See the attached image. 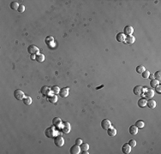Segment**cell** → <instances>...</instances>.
Here are the masks:
<instances>
[{"label": "cell", "instance_id": "obj_18", "mask_svg": "<svg viewBox=\"0 0 161 154\" xmlns=\"http://www.w3.org/2000/svg\"><path fill=\"white\" fill-rule=\"evenodd\" d=\"M106 131H107V135L111 137H113L117 135V129L113 127H110Z\"/></svg>", "mask_w": 161, "mask_h": 154}, {"label": "cell", "instance_id": "obj_12", "mask_svg": "<svg viewBox=\"0 0 161 154\" xmlns=\"http://www.w3.org/2000/svg\"><path fill=\"white\" fill-rule=\"evenodd\" d=\"M51 89H50L48 86H42L41 89H40V92L43 94L44 96H49L50 95V92H51Z\"/></svg>", "mask_w": 161, "mask_h": 154}, {"label": "cell", "instance_id": "obj_7", "mask_svg": "<svg viewBox=\"0 0 161 154\" xmlns=\"http://www.w3.org/2000/svg\"><path fill=\"white\" fill-rule=\"evenodd\" d=\"M131 146L129 145V143H125V144H124L122 146V148H121V150H122V152L124 154H129L131 152Z\"/></svg>", "mask_w": 161, "mask_h": 154}, {"label": "cell", "instance_id": "obj_24", "mask_svg": "<svg viewBox=\"0 0 161 154\" xmlns=\"http://www.w3.org/2000/svg\"><path fill=\"white\" fill-rule=\"evenodd\" d=\"M146 105H147V100L145 99H140L139 100H138V106L141 108H143L146 106Z\"/></svg>", "mask_w": 161, "mask_h": 154}, {"label": "cell", "instance_id": "obj_36", "mask_svg": "<svg viewBox=\"0 0 161 154\" xmlns=\"http://www.w3.org/2000/svg\"><path fill=\"white\" fill-rule=\"evenodd\" d=\"M155 90L156 92H158V93H161V87H160V85H159V86H157L155 87Z\"/></svg>", "mask_w": 161, "mask_h": 154}, {"label": "cell", "instance_id": "obj_5", "mask_svg": "<svg viewBox=\"0 0 161 154\" xmlns=\"http://www.w3.org/2000/svg\"><path fill=\"white\" fill-rule=\"evenodd\" d=\"M14 97L17 100H22L24 99V97H25V95H24V92H22V90L16 89L14 91Z\"/></svg>", "mask_w": 161, "mask_h": 154}, {"label": "cell", "instance_id": "obj_21", "mask_svg": "<svg viewBox=\"0 0 161 154\" xmlns=\"http://www.w3.org/2000/svg\"><path fill=\"white\" fill-rule=\"evenodd\" d=\"M116 39L118 42H124V39H125V34L124 33H119L117 34Z\"/></svg>", "mask_w": 161, "mask_h": 154}, {"label": "cell", "instance_id": "obj_15", "mask_svg": "<svg viewBox=\"0 0 161 154\" xmlns=\"http://www.w3.org/2000/svg\"><path fill=\"white\" fill-rule=\"evenodd\" d=\"M129 132H130V135H137L138 128L136 127V125H131V126L130 127V129H129Z\"/></svg>", "mask_w": 161, "mask_h": 154}, {"label": "cell", "instance_id": "obj_17", "mask_svg": "<svg viewBox=\"0 0 161 154\" xmlns=\"http://www.w3.org/2000/svg\"><path fill=\"white\" fill-rule=\"evenodd\" d=\"M144 96L145 98H147V99H151L154 96V90L153 89H147V91L144 93Z\"/></svg>", "mask_w": 161, "mask_h": 154}, {"label": "cell", "instance_id": "obj_29", "mask_svg": "<svg viewBox=\"0 0 161 154\" xmlns=\"http://www.w3.org/2000/svg\"><path fill=\"white\" fill-rule=\"evenodd\" d=\"M51 90L54 94H59V92H60V88L57 86H53L51 88Z\"/></svg>", "mask_w": 161, "mask_h": 154}, {"label": "cell", "instance_id": "obj_1", "mask_svg": "<svg viewBox=\"0 0 161 154\" xmlns=\"http://www.w3.org/2000/svg\"><path fill=\"white\" fill-rule=\"evenodd\" d=\"M56 132H57V131L53 129V128H48V129H45V136L48 137V138H54L55 136H57Z\"/></svg>", "mask_w": 161, "mask_h": 154}, {"label": "cell", "instance_id": "obj_28", "mask_svg": "<svg viewBox=\"0 0 161 154\" xmlns=\"http://www.w3.org/2000/svg\"><path fill=\"white\" fill-rule=\"evenodd\" d=\"M135 125H136L138 129H142V128H144V126H145V123H144V122L142 121V120H138Z\"/></svg>", "mask_w": 161, "mask_h": 154}, {"label": "cell", "instance_id": "obj_38", "mask_svg": "<svg viewBox=\"0 0 161 154\" xmlns=\"http://www.w3.org/2000/svg\"><path fill=\"white\" fill-rule=\"evenodd\" d=\"M81 153L82 154H88V151H81Z\"/></svg>", "mask_w": 161, "mask_h": 154}, {"label": "cell", "instance_id": "obj_34", "mask_svg": "<svg viewBox=\"0 0 161 154\" xmlns=\"http://www.w3.org/2000/svg\"><path fill=\"white\" fill-rule=\"evenodd\" d=\"M129 145H130L131 147H135V146H136V141H135V140H130V141H129Z\"/></svg>", "mask_w": 161, "mask_h": 154}, {"label": "cell", "instance_id": "obj_10", "mask_svg": "<svg viewBox=\"0 0 161 154\" xmlns=\"http://www.w3.org/2000/svg\"><path fill=\"white\" fill-rule=\"evenodd\" d=\"M69 89L68 87H63L62 89H60V92H59V95L62 98H67L69 95Z\"/></svg>", "mask_w": 161, "mask_h": 154}, {"label": "cell", "instance_id": "obj_20", "mask_svg": "<svg viewBox=\"0 0 161 154\" xmlns=\"http://www.w3.org/2000/svg\"><path fill=\"white\" fill-rule=\"evenodd\" d=\"M22 101H23L24 105H30L32 104V102H33V99H32V98L29 97V96H26V97H24Z\"/></svg>", "mask_w": 161, "mask_h": 154}, {"label": "cell", "instance_id": "obj_31", "mask_svg": "<svg viewBox=\"0 0 161 154\" xmlns=\"http://www.w3.org/2000/svg\"><path fill=\"white\" fill-rule=\"evenodd\" d=\"M45 43L47 44V45H49V44L52 43L53 41H54V39H53V37H51V36H48V37L45 38Z\"/></svg>", "mask_w": 161, "mask_h": 154}, {"label": "cell", "instance_id": "obj_37", "mask_svg": "<svg viewBox=\"0 0 161 154\" xmlns=\"http://www.w3.org/2000/svg\"><path fill=\"white\" fill-rule=\"evenodd\" d=\"M149 79H151V80H153V79H154V75L153 74H150V75H149V77H148Z\"/></svg>", "mask_w": 161, "mask_h": 154}, {"label": "cell", "instance_id": "obj_8", "mask_svg": "<svg viewBox=\"0 0 161 154\" xmlns=\"http://www.w3.org/2000/svg\"><path fill=\"white\" fill-rule=\"evenodd\" d=\"M143 89L144 88L142 87V86H136L135 87L133 88V93L136 94V95H137V96L142 95V94L143 93Z\"/></svg>", "mask_w": 161, "mask_h": 154}, {"label": "cell", "instance_id": "obj_16", "mask_svg": "<svg viewBox=\"0 0 161 154\" xmlns=\"http://www.w3.org/2000/svg\"><path fill=\"white\" fill-rule=\"evenodd\" d=\"M146 105L147 106L148 108L150 109H154L157 105V104H156L155 100H153V99H148V101H147V105Z\"/></svg>", "mask_w": 161, "mask_h": 154}, {"label": "cell", "instance_id": "obj_19", "mask_svg": "<svg viewBox=\"0 0 161 154\" xmlns=\"http://www.w3.org/2000/svg\"><path fill=\"white\" fill-rule=\"evenodd\" d=\"M135 40H136V39H135V37L132 35L125 36V39H124V41H125L127 44H133L134 42H135Z\"/></svg>", "mask_w": 161, "mask_h": 154}, {"label": "cell", "instance_id": "obj_33", "mask_svg": "<svg viewBox=\"0 0 161 154\" xmlns=\"http://www.w3.org/2000/svg\"><path fill=\"white\" fill-rule=\"evenodd\" d=\"M18 12H20V13H22V12H24V10H25V6L23 5V4H20L19 5V8H18Z\"/></svg>", "mask_w": 161, "mask_h": 154}, {"label": "cell", "instance_id": "obj_6", "mask_svg": "<svg viewBox=\"0 0 161 154\" xmlns=\"http://www.w3.org/2000/svg\"><path fill=\"white\" fill-rule=\"evenodd\" d=\"M39 49L38 48L36 45H29V46L28 47V53H30L31 55H33V54H38L39 53Z\"/></svg>", "mask_w": 161, "mask_h": 154}, {"label": "cell", "instance_id": "obj_26", "mask_svg": "<svg viewBox=\"0 0 161 154\" xmlns=\"http://www.w3.org/2000/svg\"><path fill=\"white\" fill-rule=\"evenodd\" d=\"M80 151H88L89 148V145L87 143H81L80 145Z\"/></svg>", "mask_w": 161, "mask_h": 154}, {"label": "cell", "instance_id": "obj_32", "mask_svg": "<svg viewBox=\"0 0 161 154\" xmlns=\"http://www.w3.org/2000/svg\"><path fill=\"white\" fill-rule=\"evenodd\" d=\"M142 77H143L144 79H147L150 75V72L148 70H145L144 72L142 73Z\"/></svg>", "mask_w": 161, "mask_h": 154}, {"label": "cell", "instance_id": "obj_9", "mask_svg": "<svg viewBox=\"0 0 161 154\" xmlns=\"http://www.w3.org/2000/svg\"><path fill=\"white\" fill-rule=\"evenodd\" d=\"M69 152H70L71 154H80V146H78V145H75V146H72L70 147Z\"/></svg>", "mask_w": 161, "mask_h": 154}, {"label": "cell", "instance_id": "obj_35", "mask_svg": "<svg viewBox=\"0 0 161 154\" xmlns=\"http://www.w3.org/2000/svg\"><path fill=\"white\" fill-rule=\"evenodd\" d=\"M81 143H82V141H81V139H80V138H77L76 140H75V145H78V146H80Z\"/></svg>", "mask_w": 161, "mask_h": 154}, {"label": "cell", "instance_id": "obj_27", "mask_svg": "<svg viewBox=\"0 0 161 154\" xmlns=\"http://www.w3.org/2000/svg\"><path fill=\"white\" fill-rule=\"evenodd\" d=\"M145 70H146L145 67L142 66V65H139V66H137L136 68V71L138 73V74H142V73L144 72Z\"/></svg>", "mask_w": 161, "mask_h": 154}, {"label": "cell", "instance_id": "obj_2", "mask_svg": "<svg viewBox=\"0 0 161 154\" xmlns=\"http://www.w3.org/2000/svg\"><path fill=\"white\" fill-rule=\"evenodd\" d=\"M54 144L57 146V147H61V146H63L64 144V140L62 136L60 135H57V136L54 137Z\"/></svg>", "mask_w": 161, "mask_h": 154}, {"label": "cell", "instance_id": "obj_13", "mask_svg": "<svg viewBox=\"0 0 161 154\" xmlns=\"http://www.w3.org/2000/svg\"><path fill=\"white\" fill-rule=\"evenodd\" d=\"M47 99L51 104H56L57 102V97L56 94H50L47 96Z\"/></svg>", "mask_w": 161, "mask_h": 154}, {"label": "cell", "instance_id": "obj_22", "mask_svg": "<svg viewBox=\"0 0 161 154\" xmlns=\"http://www.w3.org/2000/svg\"><path fill=\"white\" fill-rule=\"evenodd\" d=\"M35 60L37 61L38 62H44V60H45V56H44V54H42V53H38V54L36 55Z\"/></svg>", "mask_w": 161, "mask_h": 154}, {"label": "cell", "instance_id": "obj_3", "mask_svg": "<svg viewBox=\"0 0 161 154\" xmlns=\"http://www.w3.org/2000/svg\"><path fill=\"white\" fill-rule=\"evenodd\" d=\"M60 128H61L62 132L64 133V134H69V133L70 132L71 127H70L69 123H68V122H63V123H62V126Z\"/></svg>", "mask_w": 161, "mask_h": 154}, {"label": "cell", "instance_id": "obj_25", "mask_svg": "<svg viewBox=\"0 0 161 154\" xmlns=\"http://www.w3.org/2000/svg\"><path fill=\"white\" fill-rule=\"evenodd\" d=\"M159 81L156 80V79H153V80H151V81H150V86L153 88H155L156 86H159Z\"/></svg>", "mask_w": 161, "mask_h": 154}, {"label": "cell", "instance_id": "obj_11", "mask_svg": "<svg viewBox=\"0 0 161 154\" xmlns=\"http://www.w3.org/2000/svg\"><path fill=\"white\" fill-rule=\"evenodd\" d=\"M124 34H125L126 36L127 35H132V33H133L134 32V29H133V27H131V26H126L125 27H124Z\"/></svg>", "mask_w": 161, "mask_h": 154}, {"label": "cell", "instance_id": "obj_14", "mask_svg": "<svg viewBox=\"0 0 161 154\" xmlns=\"http://www.w3.org/2000/svg\"><path fill=\"white\" fill-rule=\"evenodd\" d=\"M52 125L54 127H61L62 120L59 117H55L52 119Z\"/></svg>", "mask_w": 161, "mask_h": 154}, {"label": "cell", "instance_id": "obj_30", "mask_svg": "<svg viewBox=\"0 0 161 154\" xmlns=\"http://www.w3.org/2000/svg\"><path fill=\"white\" fill-rule=\"evenodd\" d=\"M160 74H161V72H160V70H158V71H156L155 73H154V79H156L157 80H159V81H160V80H161V75H160Z\"/></svg>", "mask_w": 161, "mask_h": 154}, {"label": "cell", "instance_id": "obj_39", "mask_svg": "<svg viewBox=\"0 0 161 154\" xmlns=\"http://www.w3.org/2000/svg\"><path fill=\"white\" fill-rule=\"evenodd\" d=\"M35 57H36V55H34V54L31 55V59H32V60H33V59H35Z\"/></svg>", "mask_w": 161, "mask_h": 154}, {"label": "cell", "instance_id": "obj_23", "mask_svg": "<svg viewBox=\"0 0 161 154\" xmlns=\"http://www.w3.org/2000/svg\"><path fill=\"white\" fill-rule=\"evenodd\" d=\"M19 5L20 4H18L16 1H14V2H11L10 4V9L11 10H18V8H19Z\"/></svg>", "mask_w": 161, "mask_h": 154}, {"label": "cell", "instance_id": "obj_4", "mask_svg": "<svg viewBox=\"0 0 161 154\" xmlns=\"http://www.w3.org/2000/svg\"><path fill=\"white\" fill-rule=\"evenodd\" d=\"M100 125H101V128L104 130H107L109 128L111 127V123L108 119H103L102 121H101V123H100Z\"/></svg>", "mask_w": 161, "mask_h": 154}]
</instances>
